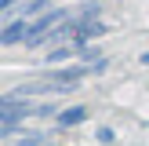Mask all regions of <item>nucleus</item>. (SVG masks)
<instances>
[{
  "mask_svg": "<svg viewBox=\"0 0 149 146\" xmlns=\"http://www.w3.org/2000/svg\"><path fill=\"white\" fill-rule=\"evenodd\" d=\"M95 66H84V62H77V66H65V69H47V77L55 80V84H65L69 88L73 80H80V77H87Z\"/></svg>",
  "mask_w": 149,
  "mask_h": 146,
  "instance_id": "7ed1b4c3",
  "label": "nucleus"
},
{
  "mask_svg": "<svg viewBox=\"0 0 149 146\" xmlns=\"http://www.w3.org/2000/svg\"><path fill=\"white\" fill-rule=\"evenodd\" d=\"M84 117H87L84 106H69V110H62V113L55 117V124H58V128H69V124H80Z\"/></svg>",
  "mask_w": 149,
  "mask_h": 146,
  "instance_id": "20e7f679",
  "label": "nucleus"
},
{
  "mask_svg": "<svg viewBox=\"0 0 149 146\" xmlns=\"http://www.w3.org/2000/svg\"><path fill=\"white\" fill-rule=\"evenodd\" d=\"M11 146H44V135H22V139H15Z\"/></svg>",
  "mask_w": 149,
  "mask_h": 146,
  "instance_id": "423d86ee",
  "label": "nucleus"
},
{
  "mask_svg": "<svg viewBox=\"0 0 149 146\" xmlns=\"http://www.w3.org/2000/svg\"><path fill=\"white\" fill-rule=\"evenodd\" d=\"M15 4V0H0V11H4V7H11Z\"/></svg>",
  "mask_w": 149,
  "mask_h": 146,
  "instance_id": "0eeeda50",
  "label": "nucleus"
},
{
  "mask_svg": "<svg viewBox=\"0 0 149 146\" xmlns=\"http://www.w3.org/2000/svg\"><path fill=\"white\" fill-rule=\"evenodd\" d=\"M73 15V7H58V11H47V15H40L36 22H29V36H26V48H36V44H44L47 40V33L55 26H62L65 18Z\"/></svg>",
  "mask_w": 149,
  "mask_h": 146,
  "instance_id": "f257e3e1",
  "label": "nucleus"
},
{
  "mask_svg": "<svg viewBox=\"0 0 149 146\" xmlns=\"http://www.w3.org/2000/svg\"><path fill=\"white\" fill-rule=\"evenodd\" d=\"M47 4H51V0H29V4L22 7V15H26V18H29V15H36V11H44V7H47Z\"/></svg>",
  "mask_w": 149,
  "mask_h": 146,
  "instance_id": "39448f33",
  "label": "nucleus"
},
{
  "mask_svg": "<svg viewBox=\"0 0 149 146\" xmlns=\"http://www.w3.org/2000/svg\"><path fill=\"white\" fill-rule=\"evenodd\" d=\"M26 36H29V18L26 15H18L15 22H7L0 29V44H26Z\"/></svg>",
  "mask_w": 149,
  "mask_h": 146,
  "instance_id": "f03ea898",
  "label": "nucleus"
}]
</instances>
